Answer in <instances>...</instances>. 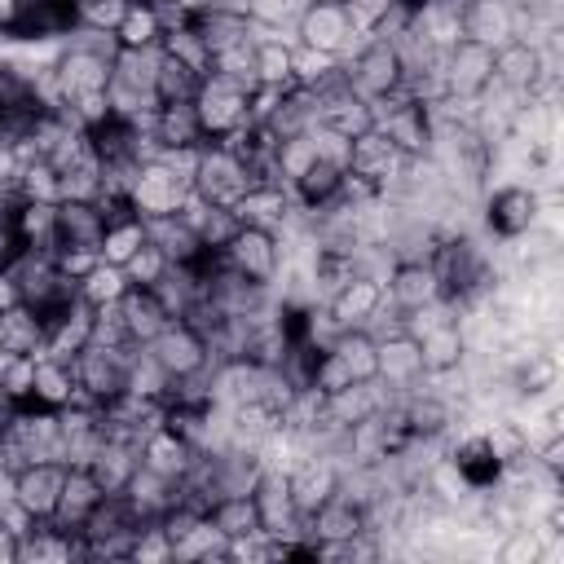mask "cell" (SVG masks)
<instances>
[{"mask_svg":"<svg viewBox=\"0 0 564 564\" xmlns=\"http://www.w3.org/2000/svg\"><path fill=\"white\" fill-rule=\"evenodd\" d=\"M75 392H79V383H75V366L62 361V357L40 352V361H35V392H31V405L62 410V405L75 401Z\"/></svg>","mask_w":564,"mask_h":564,"instance_id":"cell-34","label":"cell"},{"mask_svg":"<svg viewBox=\"0 0 564 564\" xmlns=\"http://www.w3.org/2000/svg\"><path fill=\"white\" fill-rule=\"evenodd\" d=\"M110 57L115 53H97L84 44H66L53 62V84H57V101L75 106L84 97H106L110 93Z\"/></svg>","mask_w":564,"mask_h":564,"instance_id":"cell-4","label":"cell"},{"mask_svg":"<svg viewBox=\"0 0 564 564\" xmlns=\"http://www.w3.org/2000/svg\"><path fill=\"white\" fill-rule=\"evenodd\" d=\"M18 229H22L31 251H53L57 247V203L22 198L18 203Z\"/></svg>","mask_w":564,"mask_h":564,"instance_id":"cell-40","label":"cell"},{"mask_svg":"<svg viewBox=\"0 0 564 564\" xmlns=\"http://www.w3.org/2000/svg\"><path fill=\"white\" fill-rule=\"evenodd\" d=\"M480 441H485L489 458L498 463V471L529 454V436H524V427H520L516 419H507V414H489V419L480 423Z\"/></svg>","mask_w":564,"mask_h":564,"instance_id":"cell-39","label":"cell"},{"mask_svg":"<svg viewBox=\"0 0 564 564\" xmlns=\"http://www.w3.org/2000/svg\"><path fill=\"white\" fill-rule=\"evenodd\" d=\"M123 4H128V0H79V26L115 35V26H119V18H123Z\"/></svg>","mask_w":564,"mask_h":564,"instance_id":"cell-54","label":"cell"},{"mask_svg":"<svg viewBox=\"0 0 564 564\" xmlns=\"http://www.w3.org/2000/svg\"><path fill=\"white\" fill-rule=\"evenodd\" d=\"M344 79H348V88H352L357 97H366V101L397 93V88L405 84V75H401V57H397L392 40L370 35L352 57H344Z\"/></svg>","mask_w":564,"mask_h":564,"instance_id":"cell-6","label":"cell"},{"mask_svg":"<svg viewBox=\"0 0 564 564\" xmlns=\"http://www.w3.org/2000/svg\"><path fill=\"white\" fill-rule=\"evenodd\" d=\"M163 31H167V18H163L159 0H128L123 18L115 26V44L119 48H159Z\"/></svg>","mask_w":564,"mask_h":564,"instance_id":"cell-31","label":"cell"},{"mask_svg":"<svg viewBox=\"0 0 564 564\" xmlns=\"http://www.w3.org/2000/svg\"><path fill=\"white\" fill-rule=\"evenodd\" d=\"M101 498H106V485L93 476V467H84V463L66 467V476H62V494H57V511H53V524L66 529V533H79L84 520L97 511Z\"/></svg>","mask_w":564,"mask_h":564,"instance_id":"cell-20","label":"cell"},{"mask_svg":"<svg viewBox=\"0 0 564 564\" xmlns=\"http://www.w3.org/2000/svg\"><path fill=\"white\" fill-rule=\"evenodd\" d=\"M379 304H383V282L370 278V273H352L339 291H330V295L322 300V308L330 313V322H335L339 330L366 326V322L379 313Z\"/></svg>","mask_w":564,"mask_h":564,"instance_id":"cell-18","label":"cell"},{"mask_svg":"<svg viewBox=\"0 0 564 564\" xmlns=\"http://www.w3.org/2000/svg\"><path fill=\"white\" fill-rule=\"evenodd\" d=\"M137 454H141V467H150V471H159V476H167V480H181V476L189 471V463H194L198 449H194L181 432H172L167 423H159V427H150V432L141 436Z\"/></svg>","mask_w":564,"mask_h":564,"instance_id":"cell-28","label":"cell"},{"mask_svg":"<svg viewBox=\"0 0 564 564\" xmlns=\"http://www.w3.org/2000/svg\"><path fill=\"white\" fill-rule=\"evenodd\" d=\"M344 13H348V22H352V31L379 35L383 22L397 13V0H344Z\"/></svg>","mask_w":564,"mask_h":564,"instance_id":"cell-53","label":"cell"},{"mask_svg":"<svg viewBox=\"0 0 564 564\" xmlns=\"http://www.w3.org/2000/svg\"><path fill=\"white\" fill-rule=\"evenodd\" d=\"M93 476L106 485V494H119L128 480H132V471L141 467V454H137V445L132 441H119V436H101V445H97V454H93Z\"/></svg>","mask_w":564,"mask_h":564,"instance_id":"cell-35","label":"cell"},{"mask_svg":"<svg viewBox=\"0 0 564 564\" xmlns=\"http://www.w3.org/2000/svg\"><path fill=\"white\" fill-rule=\"evenodd\" d=\"M308 383H313L317 392H326V397H330V392H339V388H348V383H357V379H352L348 361H344V357H339V352L326 344V348L317 352V361H313V375H308Z\"/></svg>","mask_w":564,"mask_h":564,"instance_id":"cell-52","label":"cell"},{"mask_svg":"<svg viewBox=\"0 0 564 564\" xmlns=\"http://www.w3.org/2000/svg\"><path fill=\"white\" fill-rule=\"evenodd\" d=\"M207 75L234 79L238 88H256V44H251V40H234V44H225V48H212Z\"/></svg>","mask_w":564,"mask_h":564,"instance_id":"cell-44","label":"cell"},{"mask_svg":"<svg viewBox=\"0 0 564 564\" xmlns=\"http://www.w3.org/2000/svg\"><path fill=\"white\" fill-rule=\"evenodd\" d=\"M198 198L216 203V207H234L247 189H251V176H247V163L220 145V141H203V154H198V172H194V185H189Z\"/></svg>","mask_w":564,"mask_h":564,"instance_id":"cell-7","label":"cell"},{"mask_svg":"<svg viewBox=\"0 0 564 564\" xmlns=\"http://www.w3.org/2000/svg\"><path fill=\"white\" fill-rule=\"evenodd\" d=\"M383 295H388L392 308L414 313V308L432 304L441 295V286H436V273H432L427 260H397L392 273H388V282H383Z\"/></svg>","mask_w":564,"mask_h":564,"instance_id":"cell-27","label":"cell"},{"mask_svg":"<svg viewBox=\"0 0 564 564\" xmlns=\"http://www.w3.org/2000/svg\"><path fill=\"white\" fill-rule=\"evenodd\" d=\"M0 339H4V352H44V317L13 300L0 308Z\"/></svg>","mask_w":564,"mask_h":564,"instance_id":"cell-36","label":"cell"},{"mask_svg":"<svg viewBox=\"0 0 564 564\" xmlns=\"http://www.w3.org/2000/svg\"><path fill=\"white\" fill-rule=\"evenodd\" d=\"M159 48H163V53H172V57H181V62H185V66H194L198 75H207L212 48H207V40L198 35V26H194L189 18H176V22H167V31H163Z\"/></svg>","mask_w":564,"mask_h":564,"instance_id":"cell-42","label":"cell"},{"mask_svg":"<svg viewBox=\"0 0 564 564\" xmlns=\"http://www.w3.org/2000/svg\"><path fill=\"white\" fill-rule=\"evenodd\" d=\"M458 18H463V40H476L485 48L516 40L511 35V0H467L458 9Z\"/></svg>","mask_w":564,"mask_h":564,"instance_id":"cell-29","label":"cell"},{"mask_svg":"<svg viewBox=\"0 0 564 564\" xmlns=\"http://www.w3.org/2000/svg\"><path fill=\"white\" fill-rule=\"evenodd\" d=\"M357 533H366V507L357 498L339 494V489L313 516H304V538L308 542H348Z\"/></svg>","mask_w":564,"mask_h":564,"instance_id":"cell-22","label":"cell"},{"mask_svg":"<svg viewBox=\"0 0 564 564\" xmlns=\"http://www.w3.org/2000/svg\"><path fill=\"white\" fill-rule=\"evenodd\" d=\"M150 234H145V220L141 216H119V220H106V234H101V247H97V256L106 260V264H128L132 256H137V247L145 242Z\"/></svg>","mask_w":564,"mask_h":564,"instance_id":"cell-41","label":"cell"},{"mask_svg":"<svg viewBox=\"0 0 564 564\" xmlns=\"http://www.w3.org/2000/svg\"><path fill=\"white\" fill-rule=\"evenodd\" d=\"M370 35L352 31L344 4H330V0H304L300 13H295V44H308L317 53H335L339 62L352 57Z\"/></svg>","mask_w":564,"mask_h":564,"instance_id":"cell-3","label":"cell"},{"mask_svg":"<svg viewBox=\"0 0 564 564\" xmlns=\"http://www.w3.org/2000/svg\"><path fill=\"white\" fill-rule=\"evenodd\" d=\"M375 110V128L405 154V159H419V154H432V115L419 97H410L405 88L388 93V97H375L370 101Z\"/></svg>","mask_w":564,"mask_h":564,"instance_id":"cell-2","label":"cell"},{"mask_svg":"<svg viewBox=\"0 0 564 564\" xmlns=\"http://www.w3.org/2000/svg\"><path fill=\"white\" fill-rule=\"evenodd\" d=\"M291 194H295V203H300L304 212H322V207H330V203L344 194V167L317 154V159L291 181Z\"/></svg>","mask_w":564,"mask_h":564,"instance_id":"cell-33","label":"cell"},{"mask_svg":"<svg viewBox=\"0 0 564 564\" xmlns=\"http://www.w3.org/2000/svg\"><path fill=\"white\" fill-rule=\"evenodd\" d=\"M145 132L154 137V150H181V145H203V123L194 101H159L145 119Z\"/></svg>","mask_w":564,"mask_h":564,"instance_id":"cell-25","label":"cell"},{"mask_svg":"<svg viewBox=\"0 0 564 564\" xmlns=\"http://www.w3.org/2000/svg\"><path fill=\"white\" fill-rule=\"evenodd\" d=\"M220 260H225L234 273L273 286V282H278V269H282V247H278V234L256 229V225H238V234L220 247Z\"/></svg>","mask_w":564,"mask_h":564,"instance_id":"cell-11","label":"cell"},{"mask_svg":"<svg viewBox=\"0 0 564 564\" xmlns=\"http://www.w3.org/2000/svg\"><path fill=\"white\" fill-rule=\"evenodd\" d=\"M313 159H317V145H313V137H308V132L282 137V141H278V176H282V185H291V181H295Z\"/></svg>","mask_w":564,"mask_h":564,"instance_id":"cell-51","label":"cell"},{"mask_svg":"<svg viewBox=\"0 0 564 564\" xmlns=\"http://www.w3.org/2000/svg\"><path fill=\"white\" fill-rule=\"evenodd\" d=\"M419 339V352H423V375H445V370H458L467 361V335L454 322H441V326H427Z\"/></svg>","mask_w":564,"mask_h":564,"instance_id":"cell-32","label":"cell"},{"mask_svg":"<svg viewBox=\"0 0 564 564\" xmlns=\"http://www.w3.org/2000/svg\"><path fill=\"white\" fill-rule=\"evenodd\" d=\"M22 106H40V97H35V79H31L18 62H9V57L0 53V115L22 110Z\"/></svg>","mask_w":564,"mask_h":564,"instance_id":"cell-49","label":"cell"},{"mask_svg":"<svg viewBox=\"0 0 564 564\" xmlns=\"http://www.w3.org/2000/svg\"><path fill=\"white\" fill-rule=\"evenodd\" d=\"M546 70H555V44L538 48V44H529V40H507V44L494 48V84H502V88H511V93H524V97H529L533 84H538Z\"/></svg>","mask_w":564,"mask_h":564,"instance_id":"cell-13","label":"cell"},{"mask_svg":"<svg viewBox=\"0 0 564 564\" xmlns=\"http://www.w3.org/2000/svg\"><path fill=\"white\" fill-rule=\"evenodd\" d=\"M88 344H93V304H84L75 295L62 313H53L44 322V352L62 357V361H75V352L88 348Z\"/></svg>","mask_w":564,"mask_h":564,"instance_id":"cell-26","label":"cell"},{"mask_svg":"<svg viewBox=\"0 0 564 564\" xmlns=\"http://www.w3.org/2000/svg\"><path fill=\"white\" fill-rule=\"evenodd\" d=\"M401 167H405V154H401L379 128H370V132H361V137L348 141V167H344V172H348L352 181H361L366 189L392 194L397 181H401Z\"/></svg>","mask_w":564,"mask_h":564,"instance_id":"cell-9","label":"cell"},{"mask_svg":"<svg viewBox=\"0 0 564 564\" xmlns=\"http://www.w3.org/2000/svg\"><path fill=\"white\" fill-rule=\"evenodd\" d=\"M251 498H256V511H260V529L269 538H304V516L291 502L286 471H260Z\"/></svg>","mask_w":564,"mask_h":564,"instance_id":"cell-16","label":"cell"},{"mask_svg":"<svg viewBox=\"0 0 564 564\" xmlns=\"http://www.w3.org/2000/svg\"><path fill=\"white\" fill-rule=\"evenodd\" d=\"M295 212H300V203H295L291 185H251V189L234 203V216H238L242 225H256V229H269V234L286 229Z\"/></svg>","mask_w":564,"mask_h":564,"instance_id":"cell-23","label":"cell"},{"mask_svg":"<svg viewBox=\"0 0 564 564\" xmlns=\"http://www.w3.org/2000/svg\"><path fill=\"white\" fill-rule=\"evenodd\" d=\"M375 379L383 388H392L397 397H405L410 388L423 383V352H419V339L410 330H397L388 339H379V370Z\"/></svg>","mask_w":564,"mask_h":564,"instance_id":"cell-21","label":"cell"},{"mask_svg":"<svg viewBox=\"0 0 564 564\" xmlns=\"http://www.w3.org/2000/svg\"><path fill=\"white\" fill-rule=\"evenodd\" d=\"M35 361H40V352H4V366H0V397H4V401L31 405V392H35Z\"/></svg>","mask_w":564,"mask_h":564,"instance_id":"cell-47","label":"cell"},{"mask_svg":"<svg viewBox=\"0 0 564 564\" xmlns=\"http://www.w3.org/2000/svg\"><path fill=\"white\" fill-rule=\"evenodd\" d=\"M286 485H291V502L300 516H313L335 489H339V463L330 454H304L291 471H286Z\"/></svg>","mask_w":564,"mask_h":564,"instance_id":"cell-19","label":"cell"},{"mask_svg":"<svg viewBox=\"0 0 564 564\" xmlns=\"http://www.w3.org/2000/svg\"><path fill=\"white\" fill-rule=\"evenodd\" d=\"M119 313H123V330H128V339L141 344V348L172 322V313L163 308V300H159L150 286H128L123 300H119Z\"/></svg>","mask_w":564,"mask_h":564,"instance_id":"cell-30","label":"cell"},{"mask_svg":"<svg viewBox=\"0 0 564 564\" xmlns=\"http://www.w3.org/2000/svg\"><path fill=\"white\" fill-rule=\"evenodd\" d=\"M106 234V212L97 198H57V247L53 251H97Z\"/></svg>","mask_w":564,"mask_h":564,"instance_id":"cell-17","label":"cell"},{"mask_svg":"<svg viewBox=\"0 0 564 564\" xmlns=\"http://www.w3.org/2000/svg\"><path fill=\"white\" fill-rule=\"evenodd\" d=\"M79 26V0H13L4 40H66Z\"/></svg>","mask_w":564,"mask_h":564,"instance_id":"cell-10","label":"cell"},{"mask_svg":"<svg viewBox=\"0 0 564 564\" xmlns=\"http://www.w3.org/2000/svg\"><path fill=\"white\" fill-rule=\"evenodd\" d=\"M441 79H445V93L454 97H480L494 84V48L476 40H458L441 57Z\"/></svg>","mask_w":564,"mask_h":564,"instance_id":"cell-15","label":"cell"},{"mask_svg":"<svg viewBox=\"0 0 564 564\" xmlns=\"http://www.w3.org/2000/svg\"><path fill=\"white\" fill-rule=\"evenodd\" d=\"M330 348L348 361L352 379H375V370H379V339H375L370 330H361V326L339 330V335L330 339Z\"/></svg>","mask_w":564,"mask_h":564,"instance_id":"cell-46","label":"cell"},{"mask_svg":"<svg viewBox=\"0 0 564 564\" xmlns=\"http://www.w3.org/2000/svg\"><path fill=\"white\" fill-rule=\"evenodd\" d=\"M225 551H229V542H225V533L203 516L185 538H176L172 542V555L176 560H203V564H212V560H225Z\"/></svg>","mask_w":564,"mask_h":564,"instance_id":"cell-48","label":"cell"},{"mask_svg":"<svg viewBox=\"0 0 564 564\" xmlns=\"http://www.w3.org/2000/svg\"><path fill=\"white\" fill-rule=\"evenodd\" d=\"M22 560V538L0 520V564H18Z\"/></svg>","mask_w":564,"mask_h":564,"instance_id":"cell-55","label":"cell"},{"mask_svg":"<svg viewBox=\"0 0 564 564\" xmlns=\"http://www.w3.org/2000/svg\"><path fill=\"white\" fill-rule=\"evenodd\" d=\"M185 194H189V185H185V181H176L159 159L137 163V176H132V185H128V203H132V212H137L141 220L172 216V212L181 207V198H185Z\"/></svg>","mask_w":564,"mask_h":564,"instance_id":"cell-14","label":"cell"},{"mask_svg":"<svg viewBox=\"0 0 564 564\" xmlns=\"http://www.w3.org/2000/svg\"><path fill=\"white\" fill-rule=\"evenodd\" d=\"M167 269H172V260H167V251L159 247V242H141L137 247V256L123 264V273H128V282L132 286H154V282H163L167 278Z\"/></svg>","mask_w":564,"mask_h":564,"instance_id":"cell-50","label":"cell"},{"mask_svg":"<svg viewBox=\"0 0 564 564\" xmlns=\"http://www.w3.org/2000/svg\"><path fill=\"white\" fill-rule=\"evenodd\" d=\"M145 352L163 366L167 379H189V375H203L212 366V348H207V335L198 326H189L185 317H172L150 344Z\"/></svg>","mask_w":564,"mask_h":564,"instance_id":"cell-8","label":"cell"},{"mask_svg":"<svg viewBox=\"0 0 564 564\" xmlns=\"http://www.w3.org/2000/svg\"><path fill=\"white\" fill-rule=\"evenodd\" d=\"M145 234H150V242H159L163 251H167V260L172 264H194L207 247L198 242V234L172 212V216H154V220H145Z\"/></svg>","mask_w":564,"mask_h":564,"instance_id":"cell-38","label":"cell"},{"mask_svg":"<svg viewBox=\"0 0 564 564\" xmlns=\"http://www.w3.org/2000/svg\"><path fill=\"white\" fill-rule=\"evenodd\" d=\"M247 97H251V88H238L234 79H220V75H203V84L194 93V110H198L203 137L207 141H225V137L242 132L251 123Z\"/></svg>","mask_w":564,"mask_h":564,"instance_id":"cell-5","label":"cell"},{"mask_svg":"<svg viewBox=\"0 0 564 564\" xmlns=\"http://www.w3.org/2000/svg\"><path fill=\"white\" fill-rule=\"evenodd\" d=\"M9 282H13V295L22 300V304H31L44 322L53 317V313H62L79 291H75V278L57 264V256L53 251H22L9 269Z\"/></svg>","mask_w":564,"mask_h":564,"instance_id":"cell-1","label":"cell"},{"mask_svg":"<svg viewBox=\"0 0 564 564\" xmlns=\"http://www.w3.org/2000/svg\"><path fill=\"white\" fill-rule=\"evenodd\" d=\"M132 282H128V273L119 269V264H106V260H97L79 282H75V291H79V300L84 304H119L123 300V291H128Z\"/></svg>","mask_w":564,"mask_h":564,"instance_id":"cell-45","label":"cell"},{"mask_svg":"<svg viewBox=\"0 0 564 564\" xmlns=\"http://www.w3.org/2000/svg\"><path fill=\"white\" fill-rule=\"evenodd\" d=\"M62 476H66V463H26L18 471V489H13V502L31 516V520H53L57 511V494H62Z\"/></svg>","mask_w":564,"mask_h":564,"instance_id":"cell-24","label":"cell"},{"mask_svg":"<svg viewBox=\"0 0 564 564\" xmlns=\"http://www.w3.org/2000/svg\"><path fill=\"white\" fill-rule=\"evenodd\" d=\"M538 212H542L538 189L524 185V181H511V185H498V189L485 198L480 220H485V229H489L494 238H520V234H529V229L538 225Z\"/></svg>","mask_w":564,"mask_h":564,"instance_id":"cell-12","label":"cell"},{"mask_svg":"<svg viewBox=\"0 0 564 564\" xmlns=\"http://www.w3.org/2000/svg\"><path fill=\"white\" fill-rule=\"evenodd\" d=\"M330 4H344V0H330Z\"/></svg>","mask_w":564,"mask_h":564,"instance_id":"cell-56","label":"cell"},{"mask_svg":"<svg viewBox=\"0 0 564 564\" xmlns=\"http://www.w3.org/2000/svg\"><path fill=\"white\" fill-rule=\"evenodd\" d=\"M207 520L225 533V542H238V538H256L264 533L260 529V511H256V498L251 494H225L207 507Z\"/></svg>","mask_w":564,"mask_h":564,"instance_id":"cell-37","label":"cell"},{"mask_svg":"<svg viewBox=\"0 0 564 564\" xmlns=\"http://www.w3.org/2000/svg\"><path fill=\"white\" fill-rule=\"evenodd\" d=\"M198 84H203V75L194 66H185L181 57L159 48V70H154V97L159 101H194Z\"/></svg>","mask_w":564,"mask_h":564,"instance_id":"cell-43","label":"cell"}]
</instances>
